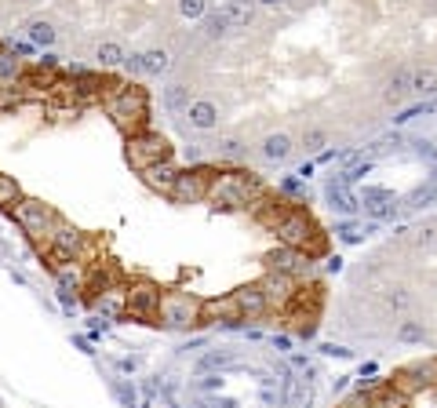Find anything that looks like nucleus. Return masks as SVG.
<instances>
[{"instance_id":"obj_42","label":"nucleus","mask_w":437,"mask_h":408,"mask_svg":"<svg viewBox=\"0 0 437 408\" xmlns=\"http://www.w3.org/2000/svg\"><path fill=\"white\" fill-rule=\"evenodd\" d=\"M419 248H437V230L434 226H423V230H419Z\"/></svg>"},{"instance_id":"obj_26","label":"nucleus","mask_w":437,"mask_h":408,"mask_svg":"<svg viewBox=\"0 0 437 408\" xmlns=\"http://www.w3.org/2000/svg\"><path fill=\"white\" fill-rule=\"evenodd\" d=\"M288 153H291V139L288 135H266V142H263V157L266 160H288Z\"/></svg>"},{"instance_id":"obj_27","label":"nucleus","mask_w":437,"mask_h":408,"mask_svg":"<svg viewBox=\"0 0 437 408\" xmlns=\"http://www.w3.org/2000/svg\"><path fill=\"white\" fill-rule=\"evenodd\" d=\"M164 106H168L171 113H186V106H190V88H186V84H168V88H164Z\"/></svg>"},{"instance_id":"obj_8","label":"nucleus","mask_w":437,"mask_h":408,"mask_svg":"<svg viewBox=\"0 0 437 408\" xmlns=\"http://www.w3.org/2000/svg\"><path fill=\"white\" fill-rule=\"evenodd\" d=\"M212 175H215V168H208V165L193 168V172H179V179H175V186H171L168 197H171L175 204H197V201H204Z\"/></svg>"},{"instance_id":"obj_14","label":"nucleus","mask_w":437,"mask_h":408,"mask_svg":"<svg viewBox=\"0 0 437 408\" xmlns=\"http://www.w3.org/2000/svg\"><path fill=\"white\" fill-rule=\"evenodd\" d=\"M230 296L237 299L240 317H259V314H266V299H263V288H259V285H245V288L230 292Z\"/></svg>"},{"instance_id":"obj_48","label":"nucleus","mask_w":437,"mask_h":408,"mask_svg":"<svg viewBox=\"0 0 437 408\" xmlns=\"http://www.w3.org/2000/svg\"><path fill=\"white\" fill-rule=\"evenodd\" d=\"M117 368H121V372H135V368H139V361H135V357H124V361H121Z\"/></svg>"},{"instance_id":"obj_33","label":"nucleus","mask_w":437,"mask_h":408,"mask_svg":"<svg viewBox=\"0 0 437 408\" xmlns=\"http://www.w3.org/2000/svg\"><path fill=\"white\" fill-rule=\"evenodd\" d=\"M204 33H208V37H226V33H230V22H226L222 11L204 15Z\"/></svg>"},{"instance_id":"obj_46","label":"nucleus","mask_w":437,"mask_h":408,"mask_svg":"<svg viewBox=\"0 0 437 408\" xmlns=\"http://www.w3.org/2000/svg\"><path fill=\"white\" fill-rule=\"evenodd\" d=\"M124 66L132 70V73H142V59H139V55H128V59H124Z\"/></svg>"},{"instance_id":"obj_5","label":"nucleus","mask_w":437,"mask_h":408,"mask_svg":"<svg viewBox=\"0 0 437 408\" xmlns=\"http://www.w3.org/2000/svg\"><path fill=\"white\" fill-rule=\"evenodd\" d=\"M157 160H171V142L160 132H139L128 135V165L135 172H146Z\"/></svg>"},{"instance_id":"obj_38","label":"nucleus","mask_w":437,"mask_h":408,"mask_svg":"<svg viewBox=\"0 0 437 408\" xmlns=\"http://www.w3.org/2000/svg\"><path fill=\"white\" fill-rule=\"evenodd\" d=\"M386 306H390V310H408L412 306L408 288H390V292H386Z\"/></svg>"},{"instance_id":"obj_36","label":"nucleus","mask_w":437,"mask_h":408,"mask_svg":"<svg viewBox=\"0 0 437 408\" xmlns=\"http://www.w3.org/2000/svg\"><path fill=\"white\" fill-rule=\"evenodd\" d=\"M230 361H233V357L226 354V350H212V354H204L201 361H197V368H201V372H208V368H226Z\"/></svg>"},{"instance_id":"obj_7","label":"nucleus","mask_w":437,"mask_h":408,"mask_svg":"<svg viewBox=\"0 0 437 408\" xmlns=\"http://www.w3.org/2000/svg\"><path fill=\"white\" fill-rule=\"evenodd\" d=\"M273 234H277V241L284 244V248H299V252H302L306 244H310L321 230L314 226V219L306 216L302 208H288V211H284V219L273 226Z\"/></svg>"},{"instance_id":"obj_17","label":"nucleus","mask_w":437,"mask_h":408,"mask_svg":"<svg viewBox=\"0 0 437 408\" xmlns=\"http://www.w3.org/2000/svg\"><path fill=\"white\" fill-rule=\"evenodd\" d=\"M328 204H332L335 211H343V216H353V211L361 208V201L353 197L350 186H343L339 179H332V183H328Z\"/></svg>"},{"instance_id":"obj_39","label":"nucleus","mask_w":437,"mask_h":408,"mask_svg":"<svg viewBox=\"0 0 437 408\" xmlns=\"http://www.w3.org/2000/svg\"><path fill=\"white\" fill-rule=\"evenodd\" d=\"M219 157H226V160H240V157H245V146H240V139H222V142H219Z\"/></svg>"},{"instance_id":"obj_32","label":"nucleus","mask_w":437,"mask_h":408,"mask_svg":"<svg viewBox=\"0 0 437 408\" xmlns=\"http://www.w3.org/2000/svg\"><path fill=\"white\" fill-rule=\"evenodd\" d=\"M397 339H401V342H423V339H427L423 321H401V324H397Z\"/></svg>"},{"instance_id":"obj_23","label":"nucleus","mask_w":437,"mask_h":408,"mask_svg":"<svg viewBox=\"0 0 437 408\" xmlns=\"http://www.w3.org/2000/svg\"><path fill=\"white\" fill-rule=\"evenodd\" d=\"M95 59L102 62V70H113V66H124V59H128V52L117 44V40H102L99 47H95Z\"/></svg>"},{"instance_id":"obj_4","label":"nucleus","mask_w":437,"mask_h":408,"mask_svg":"<svg viewBox=\"0 0 437 408\" xmlns=\"http://www.w3.org/2000/svg\"><path fill=\"white\" fill-rule=\"evenodd\" d=\"M160 285L153 281H132L124 288V314L135 317V321H146V324H157L160 317Z\"/></svg>"},{"instance_id":"obj_6","label":"nucleus","mask_w":437,"mask_h":408,"mask_svg":"<svg viewBox=\"0 0 437 408\" xmlns=\"http://www.w3.org/2000/svg\"><path fill=\"white\" fill-rule=\"evenodd\" d=\"M160 321L168 328H193V324H201V299L190 292H164L160 296Z\"/></svg>"},{"instance_id":"obj_9","label":"nucleus","mask_w":437,"mask_h":408,"mask_svg":"<svg viewBox=\"0 0 437 408\" xmlns=\"http://www.w3.org/2000/svg\"><path fill=\"white\" fill-rule=\"evenodd\" d=\"M266 263H270V273H284V277H291V281H296V277H310V270H314L310 255L299 252V248H284V244L266 259Z\"/></svg>"},{"instance_id":"obj_13","label":"nucleus","mask_w":437,"mask_h":408,"mask_svg":"<svg viewBox=\"0 0 437 408\" xmlns=\"http://www.w3.org/2000/svg\"><path fill=\"white\" fill-rule=\"evenodd\" d=\"M175 179H179V168L171 165V160H157V165H150L142 172V183L150 186V190H157V193H171V186H175Z\"/></svg>"},{"instance_id":"obj_3","label":"nucleus","mask_w":437,"mask_h":408,"mask_svg":"<svg viewBox=\"0 0 437 408\" xmlns=\"http://www.w3.org/2000/svg\"><path fill=\"white\" fill-rule=\"evenodd\" d=\"M11 216H15V222L22 226V234L33 241L37 248H40V255H44V252H47V237H52L55 222H59L55 208L44 204V201H37V197H22L19 204L11 208Z\"/></svg>"},{"instance_id":"obj_50","label":"nucleus","mask_w":437,"mask_h":408,"mask_svg":"<svg viewBox=\"0 0 437 408\" xmlns=\"http://www.w3.org/2000/svg\"><path fill=\"white\" fill-rule=\"evenodd\" d=\"M263 401H266V405H277V394H273V390L266 386V390H263Z\"/></svg>"},{"instance_id":"obj_49","label":"nucleus","mask_w":437,"mask_h":408,"mask_svg":"<svg viewBox=\"0 0 437 408\" xmlns=\"http://www.w3.org/2000/svg\"><path fill=\"white\" fill-rule=\"evenodd\" d=\"M328 270H332V273H339V270H343V259H339V255H335V259H328Z\"/></svg>"},{"instance_id":"obj_11","label":"nucleus","mask_w":437,"mask_h":408,"mask_svg":"<svg viewBox=\"0 0 437 408\" xmlns=\"http://www.w3.org/2000/svg\"><path fill=\"white\" fill-rule=\"evenodd\" d=\"M201 321H222L226 328H237L245 317H240L233 296H222V299H204L201 303Z\"/></svg>"},{"instance_id":"obj_47","label":"nucleus","mask_w":437,"mask_h":408,"mask_svg":"<svg viewBox=\"0 0 437 408\" xmlns=\"http://www.w3.org/2000/svg\"><path fill=\"white\" fill-rule=\"evenodd\" d=\"M284 193H299V197H302V183H299V179H288V183H284Z\"/></svg>"},{"instance_id":"obj_25","label":"nucleus","mask_w":437,"mask_h":408,"mask_svg":"<svg viewBox=\"0 0 437 408\" xmlns=\"http://www.w3.org/2000/svg\"><path fill=\"white\" fill-rule=\"evenodd\" d=\"M22 77V59L15 52H0V84H19Z\"/></svg>"},{"instance_id":"obj_22","label":"nucleus","mask_w":437,"mask_h":408,"mask_svg":"<svg viewBox=\"0 0 437 408\" xmlns=\"http://www.w3.org/2000/svg\"><path fill=\"white\" fill-rule=\"evenodd\" d=\"M26 37H29V44H33V47H52L59 33H55V26H52V22L33 19V22L26 26Z\"/></svg>"},{"instance_id":"obj_24","label":"nucleus","mask_w":437,"mask_h":408,"mask_svg":"<svg viewBox=\"0 0 437 408\" xmlns=\"http://www.w3.org/2000/svg\"><path fill=\"white\" fill-rule=\"evenodd\" d=\"M284 405L288 408L310 405V383H306V379H284Z\"/></svg>"},{"instance_id":"obj_45","label":"nucleus","mask_w":437,"mask_h":408,"mask_svg":"<svg viewBox=\"0 0 437 408\" xmlns=\"http://www.w3.org/2000/svg\"><path fill=\"white\" fill-rule=\"evenodd\" d=\"M321 354H332V357H350V350L335 347V342H325V347H321Z\"/></svg>"},{"instance_id":"obj_28","label":"nucleus","mask_w":437,"mask_h":408,"mask_svg":"<svg viewBox=\"0 0 437 408\" xmlns=\"http://www.w3.org/2000/svg\"><path fill=\"white\" fill-rule=\"evenodd\" d=\"M22 201V186L11 175H0V208H15Z\"/></svg>"},{"instance_id":"obj_37","label":"nucleus","mask_w":437,"mask_h":408,"mask_svg":"<svg viewBox=\"0 0 437 408\" xmlns=\"http://www.w3.org/2000/svg\"><path fill=\"white\" fill-rule=\"evenodd\" d=\"M179 15H183V19H204L208 0H179Z\"/></svg>"},{"instance_id":"obj_1","label":"nucleus","mask_w":437,"mask_h":408,"mask_svg":"<svg viewBox=\"0 0 437 408\" xmlns=\"http://www.w3.org/2000/svg\"><path fill=\"white\" fill-rule=\"evenodd\" d=\"M263 193H266V186L248 172H215L212 183H208L204 201H212L222 211H237V208H248L255 197H263Z\"/></svg>"},{"instance_id":"obj_20","label":"nucleus","mask_w":437,"mask_h":408,"mask_svg":"<svg viewBox=\"0 0 437 408\" xmlns=\"http://www.w3.org/2000/svg\"><path fill=\"white\" fill-rule=\"evenodd\" d=\"M408 95H412V73H408V70H397V73L390 77V84H386V103L401 106Z\"/></svg>"},{"instance_id":"obj_18","label":"nucleus","mask_w":437,"mask_h":408,"mask_svg":"<svg viewBox=\"0 0 437 408\" xmlns=\"http://www.w3.org/2000/svg\"><path fill=\"white\" fill-rule=\"evenodd\" d=\"M368 408H412V398H404L401 390H394L390 383H386V386H379V390H371Z\"/></svg>"},{"instance_id":"obj_51","label":"nucleus","mask_w":437,"mask_h":408,"mask_svg":"<svg viewBox=\"0 0 437 408\" xmlns=\"http://www.w3.org/2000/svg\"><path fill=\"white\" fill-rule=\"evenodd\" d=\"M296 175H299V179H310V175H314V165H302Z\"/></svg>"},{"instance_id":"obj_16","label":"nucleus","mask_w":437,"mask_h":408,"mask_svg":"<svg viewBox=\"0 0 437 408\" xmlns=\"http://www.w3.org/2000/svg\"><path fill=\"white\" fill-rule=\"evenodd\" d=\"M186 117H190L193 128H201V132H212V128L219 124V109H215V103L197 99V103H190V106H186Z\"/></svg>"},{"instance_id":"obj_52","label":"nucleus","mask_w":437,"mask_h":408,"mask_svg":"<svg viewBox=\"0 0 437 408\" xmlns=\"http://www.w3.org/2000/svg\"><path fill=\"white\" fill-rule=\"evenodd\" d=\"M259 4H277V0H259Z\"/></svg>"},{"instance_id":"obj_40","label":"nucleus","mask_w":437,"mask_h":408,"mask_svg":"<svg viewBox=\"0 0 437 408\" xmlns=\"http://www.w3.org/2000/svg\"><path fill=\"white\" fill-rule=\"evenodd\" d=\"M325 142H328V135L321 132V128H310V132L302 135V146H306V150H321Z\"/></svg>"},{"instance_id":"obj_12","label":"nucleus","mask_w":437,"mask_h":408,"mask_svg":"<svg viewBox=\"0 0 437 408\" xmlns=\"http://www.w3.org/2000/svg\"><path fill=\"white\" fill-rule=\"evenodd\" d=\"M248 211L255 216V222H263V226H277L281 219H284V211H288V204L281 201V197H270V193H263V197H255L252 204H248Z\"/></svg>"},{"instance_id":"obj_10","label":"nucleus","mask_w":437,"mask_h":408,"mask_svg":"<svg viewBox=\"0 0 437 408\" xmlns=\"http://www.w3.org/2000/svg\"><path fill=\"white\" fill-rule=\"evenodd\" d=\"M259 288H263L266 310H288L291 296H296V285H291V277H284V273H266L263 281H259Z\"/></svg>"},{"instance_id":"obj_2","label":"nucleus","mask_w":437,"mask_h":408,"mask_svg":"<svg viewBox=\"0 0 437 408\" xmlns=\"http://www.w3.org/2000/svg\"><path fill=\"white\" fill-rule=\"evenodd\" d=\"M106 109H109V121L124 135H139L146 132V121H150V95L139 84H121L113 95H106Z\"/></svg>"},{"instance_id":"obj_35","label":"nucleus","mask_w":437,"mask_h":408,"mask_svg":"<svg viewBox=\"0 0 437 408\" xmlns=\"http://www.w3.org/2000/svg\"><path fill=\"white\" fill-rule=\"evenodd\" d=\"M371 172V160H358V165H350L343 175H339V183H343V186H350V183H361V179Z\"/></svg>"},{"instance_id":"obj_30","label":"nucleus","mask_w":437,"mask_h":408,"mask_svg":"<svg viewBox=\"0 0 437 408\" xmlns=\"http://www.w3.org/2000/svg\"><path fill=\"white\" fill-rule=\"evenodd\" d=\"M434 201H437V179H434L430 186H419V190H412L408 197H404V204H408V208H427Z\"/></svg>"},{"instance_id":"obj_21","label":"nucleus","mask_w":437,"mask_h":408,"mask_svg":"<svg viewBox=\"0 0 437 408\" xmlns=\"http://www.w3.org/2000/svg\"><path fill=\"white\" fill-rule=\"evenodd\" d=\"M139 59H142V73H150V77L168 73V66H171V55L164 47H150V52H142Z\"/></svg>"},{"instance_id":"obj_53","label":"nucleus","mask_w":437,"mask_h":408,"mask_svg":"<svg viewBox=\"0 0 437 408\" xmlns=\"http://www.w3.org/2000/svg\"><path fill=\"white\" fill-rule=\"evenodd\" d=\"M343 408H353V405H343Z\"/></svg>"},{"instance_id":"obj_29","label":"nucleus","mask_w":437,"mask_h":408,"mask_svg":"<svg viewBox=\"0 0 437 408\" xmlns=\"http://www.w3.org/2000/svg\"><path fill=\"white\" fill-rule=\"evenodd\" d=\"M437 91V73L434 70H415L412 73V95H434Z\"/></svg>"},{"instance_id":"obj_43","label":"nucleus","mask_w":437,"mask_h":408,"mask_svg":"<svg viewBox=\"0 0 437 408\" xmlns=\"http://www.w3.org/2000/svg\"><path fill=\"white\" fill-rule=\"evenodd\" d=\"M117 398H121V401H124L128 408H135V390L128 386V383H121V386H117Z\"/></svg>"},{"instance_id":"obj_19","label":"nucleus","mask_w":437,"mask_h":408,"mask_svg":"<svg viewBox=\"0 0 437 408\" xmlns=\"http://www.w3.org/2000/svg\"><path fill=\"white\" fill-rule=\"evenodd\" d=\"M222 15H226V22H230V29H248L252 26V19H255V11H252V4L248 0H230L226 8H219Z\"/></svg>"},{"instance_id":"obj_34","label":"nucleus","mask_w":437,"mask_h":408,"mask_svg":"<svg viewBox=\"0 0 437 408\" xmlns=\"http://www.w3.org/2000/svg\"><path fill=\"white\" fill-rule=\"evenodd\" d=\"M390 386H394V390H401V394H404V398H412V394H415V390H423V386H419V379H415V375H412L408 368H404V372H397Z\"/></svg>"},{"instance_id":"obj_44","label":"nucleus","mask_w":437,"mask_h":408,"mask_svg":"<svg viewBox=\"0 0 437 408\" xmlns=\"http://www.w3.org/2000/svg\"><path fill=\"white\" fill-rule=\"evenodd\" d=\"M197 386H201V390H219V386H222V375H204Z\"/></svg>"},{"instance_id":"obj_41","label":"nucleus","mask_w":437,"mask_h":408,"mask_svg":"<svg viewBox=\"0 0 437 408\" xmlns=\"http://www.w3.org/2000/svg\"><path fill=\"white\" fill-rule=\"evenodd\" d=\"M335 234L343 237L346 244H358V241H361V230H358V226H353V222H343V226H335Z\"/></svg>"},{"instance_id":"obj_31","label":"nucleus","mask_w":437,"mask_h":408,"mask_svg":"<svg viewBox=\"0 0 437 408\" xmlns=\"http://www.w3.org/2000/svg\"><path fill=\"white\" fill-rule=\"evenodd\" d=\"M415 379H419V386H437V357H430V361H419V365H412L408 368Z\"/></svg>"},{"instance_id":"obj_15","label":"nucleus","mask_w":437,"mask_h":408,"mask_svg":"<svg viewBox=\"0 0 437 408\" xmlns=\"http://www.w3.org/2000/svg\"><path fill=\"white\" fill-rule=\"evenodd\" d=\"M95 314H102L106 321H121L124 317V292L121 288H109V292H99V296L91 299Z\"/></svg>"}]
</instances>
